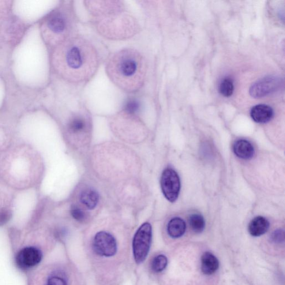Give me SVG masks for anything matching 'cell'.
Segmentation results:
<instances>
[{
	"instance_id": "6da1fadb",
	"label": "cell",
	"mask_w": 285,
	"mask_h": 285,
	"mask_svg": "<svg viewBox=\"0 0 285 285\" xmlns=\"http://www.w3.org/2000/svg\"><path fill=\"white\" fill-rule=\"evenodd\" d=\"M63 72L67 81L82 84L91 80L99 68L100 56L91 41L75 35L62 48Z\"/></svg>"
},
{
	"instance_id": "7a4b0ae2",
	"label": "cell",
	"mask_w": 285,
	"mask_h": 285,
	"mask_svg": "<svg viewBox=\"0 0 285 285\" xmlns=\"http://www.w3.org/2000/svg\"><path fill=\"white\" fill-rule=\"evenodd\" d=\"M106 70L109 78L118 88L127 93H134L144 85L147 62L138 50L123 48L108 58Z\"/></svg>"
},
{
	"instance_id": "3957f363",
	"label": "cell",
	"mask_w": 285,
	"mask_h": 285,
	"mask_svg": "<svg viewBox=\"0 0 285 285\" xmlns=\"http://www.w3.org/2000/svg\"><path fill=\"white\" fill-rule=\"evenodd\" d=\"M98 28L102 34L112 39H124L136 34L138 25L136 20L125 12L122 4L98 16Z\"/></svg>"
},
{
	"instance_id": "277c9868",
	"label": "cell",
	"mask_w": 285,
	"mask_h": 285,
	"mask_svg": "<svg viewBox=\"0 0 285 285\" xmlns=\"http://www.w3.org/2000/svg\"><path fill=\"white\" fill-rule=\"evenodd\" d=\"M152 238L151 224L146 222L138 228L133 241V250L136 263L143 262L149 253Z\"/></svg>"
},
{
	"instance_id": "5b68a950",
	"label": "cell",
	"mask_w": 285,
	"mask_h": 285,
	"mask_svg": "<svg viewBox=\"0 0 285 285\" xmlns=\"http://www.w3.org/2000/svg\"><path fill=\"white\" fill-rule=\"evenodd\" d=\"M161 189L167 200L174 203L177 200L181 182L178 174L173 169L167 168L162 173L160 179Z\"/></svg>"
},
{
	"instance_id": "8992f818",
	"label": "cell",
	"mask_w": 285,
	"mask_h": 285,
	"mask_svg": "<svg viewBox=\"0 0 285 285\" xmlns=\"http://www.w3.org/2000/svg\"><path fill=\"white\" fill-rule=\"evenodd\" d=\"M283 80L279 77L268 76L255 82L250 88V95L254 98H261L279 91Z\"/></svg>"
},
{
	"instance_id": "52a82bcc",
	"label": "cell",
	"mask_w": 285,
	"mask_h": 285,
	"mask_svg": "<svg viewBox=\"0 0 285 285\" xmlns=\"http://www.w3.org/2000/svg\"><path fill=\"white\" fill-rule=\"evenodd\" d=\"M93 247L95 252L101 256H114L117 251V242L113 236L104 231L99 232L95 235Z\"/></svg>"
},
{
	"instance_id": "ba28073f",
	"label": "cell",
	"mask_w": 285,
	"mask_h": 285,
	"mask_svg": "<svg viewBox=\"0 0 285 285\" xmlns=\"http://www.w3.org/2000/svg\"><path fill=\"white\" fill-rule=\"evenodd\" d=\"M43 258V253L35 247H26L18 253L16 264L22 269H29L39 264Z\"/></svg>"
},
{
	"instance_id": "9c48e42d",
	"label": "cell",
	"mask_w": 285,
	"mask_h": 285,
	"mask_svg": "<svg viewBox=\"0 0 285 285\" xmlns=\"http://www.w3.org/2000/svg\"><path fill=\"white\" fill-rule=\"evenodd\" d=\"M273 111L271 107L265 104L255 106L251 111V117L255 122L264 124L271 121Z\"/></svg>"
},
{
	"instance_id": "30bf717a",
	"label": "cell",
	"mask_w": 285,
	"mask_h": 285,
	"mask_svg": "<svg viewBox=\"0 0 285 285\" xmlns=\"http://www.w3.org/2000/svg\"><path fill=\"white\" fill-rule=\"evenodd\" d=\"M234 152L238 158L248 160L253 158L254 149L250 142L245 140L236 141L234 145Z\"/></svg>"
},
{
	"instance_id": "8fae6325",
	"label": "cell",
	"mask_w": 285,
	"mask_h": 285,
	"mask_svg": "<svg viewBox=\"0 0 285 285\" xmlns=\"http://www.w3.org/2000/svg\"><path fill=\"white\" fill-rule=\"evenodd\" d=\"M269 227V223L267 219L262 216H258L250 223L249 233L254 237H258L265 234L268 231Z\"/></svg>"
},
{
	"instance_id": "7c38bea8",
	"label": "cell",
	"mask_w": 285,
	"mask_h": 285,
	"mask_svg": "<svg viewBox=\"0 0 285 285\" xmlns=\"http://www.w3.org/2000/svg\"><path fill=\"white\" fill-rule=\"evenodd\" d=\"M219 268L218 259L210 253H206L202 257V271L205 274L210 275L215 273Z\"/></svg>"
},
{
	"instance_id": "4fadbf2b",
	"label": "cell",
	"mask_w": 285,
	"mask_h": 285,
	"mask_svg": "<svg viewBox=\"0 0 285 285\" xmlns=\"http://www.w3.org/2000/svg\"><path fill=\"white\" fill-rule=\"evenodd\" d=\"M186 224L181 218L175 217L171 220L167 226V231L171 238H177L182 237L185 233Z\"/></svg>"
},
{
	"instance_id": "5bb4252c",
	"label": "cell",
	"mask_w": 285,
	"mask_h": 285,
	"mask_svg": "<svg viewBox=\"0 0 285 285\" xmlns=\"http://www.w3.org/2000/svg\"><path fill=\"white\" fill-rule=\"evenodd\" d=\"M80 202L89 209H95L99 202V196L96 190L87 189L82 191L80 197Z\"/></svg>"
},
{
	"instance_id": "9a60e30c",
	"label": "cell",
	"mask_w": 285,
	"mask_h": 285,
	"mask_svg": "<svg viewBox=\"0 0 285 285\" xmlns=\"http://www.w3.org/2000/svg\"><path fill=\"white\" fill-rule=\"evenodd\" d=\"M87 126V120L81 113L76 114L71 117L68 124L70 132L78 133L83 131Z\"/></svg>"
},
{
	"instance_id": "2e32d148",
	"label": "cell",
	"mask_w": 285,
	"mask_h": 285,
	"mask_svg": "<svg viewBox=\"0 0 285 285\" xmlns=\"http://www.w3.org/2000/svg\"><path fill=\"white\" fill-rule=\"evenodd\" d=\"M190 224L192 230L197 234L201 233L205 229V221L203 216L193 214L190 217Z\"/></svg>"
},
{
	"instance_id": "e0dca14e",
	"label": "cell",
	"mask_w": 285,
	"mask_h": 285,
	"mask_svg": "<svg viewBox=\"0 0 285 285\" xmlns=\"http://www.w3.org/2000/svg\"><path fill=\"white\" fill-rule=\"evenodd\" d=\"M140 100L136 99V97H129L124 104L123 111L130 115L137 114L140 110Z\"/></svg>"
},
{
	"instance_id": "ac0fdd59",
	"label": "cell",
	"mask_w": 285,
	"mask_h": 285,
	"mask_svg": "<svg viewBox=\"0 0 285 285\" xmlns=\"http://www.w3.org/2000/svg\"><path fill=\"white\" fill-rule=\"evenodd\" d=\"M167 264V258L164 255L160 254L154 258L152 262V269L154 272H160L166 268Z\"/></svg>"
},
{
	"instance_id": "d6986e66",
	"label": "cell",
	"mask_w": 285,
	"mask_h": 285,
	"mask_svg": "<svg viewBox=\"0 0 285 285\" xmlns=\"http://www.w3.org/2000/svg\"><path fill=\"white\" fill-rule=\"evenodd\" d=\"M234 91L233 81L230 78H225L221 82L220 86V92L221 95L225 97H230Z\"/></svg>"
},
{
	"instance_id": "ffe728a7",
	"label": "cell",
	"mask_w": 285,
	"mask_h": 285,
	"mask_svg": "<svg viewBox=\"0 0 285 285\" xmlns=\"http://www.w3.org/2000/svg\"><path fill=\"white\" fill-rule=\"evenodd\" d=\"M65 277L60 273L54 272L47 277L44 285H67Z\"/></svg>"
},
{
	"instance_id": "44dd1931",
	"label": "cell",
	"mask_w": 285,
	"mask_h": 285,
	"mask_svg": "<svg viewBox=\"0 0 285 285\" xmlns=\"http://www.w3.org/2000/svg\"><path fill=\"white\" fill-rule=\"evenodd\" d=\"M71 215L78 221H84L86 218V214L84 211L77 206H74L71 209Z\"/></svg>"
},
{
	"instance_id": "7402d4cb",
	"label": "cell",
	"mask_w": 285,
	"mask_h": 285,
	"mask_svg": "<svg viewBox=\"0 0 285 285\" xmlns=\"http://www.w3.org/2000/svg\"><path fill=\"white\" fill-rule=\"evenodd\" d=\"M271 239L273 242L276 243H281L284 241V232L279 230L275 231L271 235Z\"/></svg>"
},
{
	"instance_id": "603a6c76",
	"label": "cell",
	"mask_w": 285,
	"mask_h": 285,
	"mask_svg": "<svg viewBox=\"0 0 285 285\" xmlns=\"http://www.w3.org/2000/svg\"><path fill=\"white\" fill-rule=\"evenodd\" d=\"M11 217V213L9 210L2 209L0 211V225L5 224L9 221Z\"/></svg>"
}]
</instances>
